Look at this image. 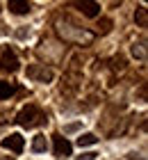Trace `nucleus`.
<instances>
[{
  "label": "nucleus",
  "mask_w": 148,
  "mask_h": 160,
  "mask_svg": "<svg viewBox=\"0 0 148 160\" xmlns=\"http://www.w3.org/2000/svg\"><path fill=\"white\" fill-rule=\"evenodd\" d=\"M16 121L23 128H34V126H39V123L46 121V117H43V112L36 105H25L23 110L16 114Z\"/></svg>",
  "instance_id": "obj_1"
},
{
  "label": "nucleus",
  "mask_w": 148,
  "mask_h": 160,
  "mask_svg": "<svg viewBox=\"0 0 148 160\" xmlns=\"http://www.w3.org/2000/svg\"><path fill=\"white\" fill-rule=\"evenodd\" d=\"M27 78L39 80V82H50V80H53V71L41 67V64H30L27 67Z\"/></svg>",
  "instance_id": "obj_2"
},
{
  "label": "nucleus",
  "mask_w": 148,
  "mask_h": 160,
  "mask_svg": "<svg viewBox=\"0 0 148 160\" xmlns=\"http://www.w3.org/2000/svg\"><path fill=\"white\" fill-rule=\"evenodd\" d=\"M0 69L2 71H16L18 69V57L12 53V50H2L0 53Z\"/></svg>",
  "instance_id": "obj_3"
},
{
  "label": "nucleus",
  "mask_w": 148,
  "mask_h": 160,
  "mask_svg": "<svg viewBox=\"0 0 148 160\" xmlns=\"http://www.w3.org/2000/svg\"><path fill=\"white\" fill-rule=\"evenodd\" d=\"M2 149H9V151H14V153H21V151H23V137H21L18 133L7 135L2 140Z\"/></svg>",
  "instance_id": "obj_4"
},
{
  "label": "nucleus",
  "mask_w": 148,
  "mask_h": 160,
  "mask_svg": "<svg viewBox=\"0 0 148 160\" xmlns=\"http://www.w3.org/2000/svg\"><path fill=\"white\" fill-rule=\"evenodd\" d=\"M55 140V156H71V142L66 140V137H62V135H55L53 137Z\"/></svg>",
  "instance_id": "obj_5"
},
{
  "label": "nucleus",
  "mask_w": 148,
  "mask_h": 160,
  "mask_svg": "<svg viewBox=\"0 0 148 160\" xmlns=\"http://www.w3.org/2000/svg\"><path fill=\"white\" fill-rule=\"evenodd\" d=\"M73 5H75L84 16H89V18L98 16V12H100V5L98 2H87V0H84V2H73Z\"/></svg>",
  "instance_id": "obj_6"
},
{
  "label": "nucleus",
  "mask_w": 148,
  "mask_h": 160,
  "mask_svg": "<svg viewBox=\"0 0 148 160\" xmlns=\"http://www.w3.org/2000/svg\"><path fill=\"white\" fill-rule=\"evenodd\" d=\"M7 7H9V12H14V14H27L30 12V2L27 0H9Z\"/></svg>",
  "instance_id": "obj_7"
},
{
  "label": "nucleus",
  "mask_w": 148,
  "mask_h": 160,
  "mask_svg": "<svg viewBox=\"0 0 148 160\" xmlns=\"http://www.w3.org/2000/svg\"><path fill=\"white\" fill-rule=\"evenodd\" d=\"M46 149H48L46 137H43V135H36V137H34V142H32V151H34V153H43Z\"/></svg>",
  "instance_id": "obj_8"
},
{
  "label": "nucleus",
  "mask_w": 148,
  "mask_h": 160,
  "mask_svg": "<svg viewBox=\"0 0 148 160\" xmlns=\"http://www.w3.org/2000/svg\"><path fill=\"white\" fill-rule=\"evenodd\" d=\"M16 92V87L9 85V82H5V80H0V101H5V98H9L12 94Z\"/></svg>",
  "instance_id": "obj_9"
},
{
  "label": "nucleus",
  "mask_w": 148,
  "mask_h": 160,
  "mask_svg": "<svg viewBox=\"0 0 148 160\" xmlns=\"http://www.w3.org/2000/svg\"><path fill=\"white\" fill-rule=\"evenodd\" d=\"M96 142H98V137H96L93 133H84V135L78 137V144H80V147H91V144H96Z\"/></svg>",
  "instance_id": "obj_10"
},
{
  "label": "nucleus",
  "mask_w": 148,
  "mask_h": 160,
  "mask_svg": "<svg viewBox=\"0 0 148 160\" xmlns=\"http://www.w3.org/2000/svg\"><path fill=\"white\" fill-rule=\"evenodd\" d=\"M135 21L139 23V28H146V25H148V18H146V7H139V9H137Z\"/></svg>",
  "instance_id": "obj_11"
},
{
  "label": "nucleus",
  "mask_w": 148,
  "mask_h": 160,
  "mask_svg": "<svg viewBox=\"0 0 148 160\" xmlns=\"http://www.w3.org/2000/svg\"><path fill=\"white\" fill-rule=\"evenodd\" d=\"M146 43L141 41V43H135V46H132V55L135 57H139V60H146Z\"/></svg>",
  "instance_id": "obj_12"
},
{
  "label": "nucleus",
  "mask_w": 148,
  "mask_h": 160,
  "mask_svg": "<svg viewBox=\"0 0 148 160\" xmlns=\"http://www.w3.org/2000/svg\"><path fill=\"white\" fill-rule=\"evenodd\" d=\"M109 28H112V21H109V18H103L98 23V30L100 32H109Z\"/></svg>",
  "instance_id": "obj_13"
},
{
  "label": "nucleus",
  "mask_w": 148,
  "mask_h": 160,
  "mask_svg": "<svg viewBox=\"0 0 148 160\" xmlns=\"http://www.w3.org/2000/svg\"><path fill=\"white\" fill-rule=\"evenodd\" d=\"M80 128V123H69V126H64V133H75Z\"/></svg>",
  "instance_id": "obj_14"
},
{
  "label": "nucleus",
  "mask_w": 148,
  "mask_h": 160,
  "mask_svg": "<svg viewBox=\"0 0 148 160\" xmlns=\"http://www.w3.org/2000/svg\"><path fill=\"white\" fill-rule=\"evenodd\" d=\"M98 153H93V151H89V153H82V156H78V160H93Z\"/></svg>",
  "instance_id": "obj_15"
},
{
  "label": "nucleus",
  "mask_w": 148,
  "mask_h": 160,
  "mask_svg": "<svg viewBox=\"0 0 148 160\" xmlns=\"http://www.w3.org/2000/svg\"><path fill=\"white\" fill-rule=\"evenodd\" d=\"M128 160H144L139 153H128Z\"/></svg>",
  "instance_id": "obj_16"
},
{
  "label": "nucleus",
  "mask_w": 148,
  "mask_h": 160,
  "mask_svg": "<svg viewBox=\"0 0 148 160\" xmlns=\"http://www.w3.org/2000/svg\"><path fill=\"white\" fill-rule=\"evenodd\" d=\"M0 160H14L12 156H0Z\"/></svg>",
  "instance_id": "obj_17"
}]
</instances>
